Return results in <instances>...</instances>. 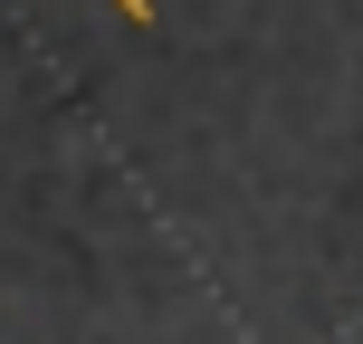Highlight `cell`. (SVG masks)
<instances>
[{
    "label": "cell",
    "instance_id": "cell-1",
    "mask_svg": "<svg viewBox=\"0 0 363 344\" xmlns=\"http://www.w3.org/2000/svg\"><path fill=\"white\" fill-rule=\"evenodd\" d=\"M106 10H125L134 29H153V0H106Z\"/></svg>",
    "mask_w": 363,
    "mask_h": 344
}]
</instances>
